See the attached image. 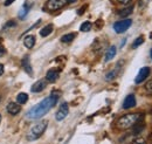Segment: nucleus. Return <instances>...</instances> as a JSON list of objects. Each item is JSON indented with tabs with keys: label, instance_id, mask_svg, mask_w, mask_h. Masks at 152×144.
Wrapping results in <instances>:
<instances>
[{
	"label": "nucleus",
	"instance_id": "f257e3e1",
	"mask_svg": "<svg viewBox=\"0 0 152 144\" xmlns=\"http://www.w3.org/2000/svg\"><path fill=\"white\" fill-rule=\"evenodd\" d=\"M57 100H58V95L57 94H52L50 96H48L45 100H42L37 106H34L33 108L29 109L27 111V114H26V117L29 118V120L41 118L43 115H46L50 109L56 104Z\"/></svg>",
	"mask_w": 152,
	"mask_h": 144
},
{
	"label": "nucleus",
	"instance_id": "f03ea898",
	"mask_svg": "<svg viewBox=\"0 0 152 144\" xmlns=\"http://www.w3.org/2000/svg\"><path fill=\"white\" fill-rule=\"evenodd\" d=\"M143 118H144L143 112H132V114L123 115L122 117H119L116 121V128L118 130H128V129L132 128L136 122H138L139 120H143Z\"/></svg>",
	"mask_w": 152,
	"mask_h": 144
},
{
	"label": "nucleus",
	"instance_id": "7ed1b4c3",
	"mask_svg": "<svg viewBox=\"0 0 152 144\" xmlns=\"http://www.w3.org/2000/svg\"><path fill=\"white\" fill-rule=\"evenodd\" d=\"M47 126H48L47 121H41V122H38L37 124H34L27 132V136H26L27 141L32 142V141H37L38 138H40L43 135V132L46 131Z\"/></svg>",
	"mask_w": 152,
	"mask_h": 144
},
{
	"label": "nucleus",
	"instance_id": "20e7f679",
	"mask_svg": "<svg viewBox=\"0 0 152 144\" xmlns=\"http://www.w3.org/2000/svg\"><path fill=\"white\" fill-rule=\"evenodd\" d=\"M67 0H48L45 5V10L49 11V12H55L61 10L62 7H64L67 5Z\"/></svg>",
	"mask_w": 152,
	"mask_h": 144
},
{
	"label": "nucleus",
	"instance_id": "39448f33",
	"mask_svg": "<svg viewBox=\"0 0 152 144\" xmlns=\"http://www.w3.org/2000/svg\"><path fill=\"white\" fill-rule=\"evenodd\" d=\"M132 21L131 19H124V20H121V21H117L115 22L114 25V29L116 33H124L125 31H128V28H130Z\"/></svg>",
	"mask_w": 152,
	"mask_h": 144
},
{
	"label": "nucleus",
	"instance_id": "423d86ee",
	"mask_svg": "<svg viewBox=\"0 0 152 144\" xmlns=\"http://www.w3.org/2000/svg\"><path fill=\"white\" fill-rule=\"evenodd\" d=\"M150 73H151L150 67H143V68L139 71V73L137 74L136 79H134V82H136L137 84H138V83H142L143 81H145V80L149 77Z\"/></svg>",
	"mask_w": 152,
	"mask_h": 144
},
{
	"label": "nucleus",
	"instance_id": "0eeeda50",
	"mask_svg": "<svg viewBox=\"0 0 152 144\" xmlns=\"http://www.w3.org/2000/svg\"><path fill=\"white\" fill-rule=\"evenodd\" d=\"M124 63V61H119L117 65H116V67H115L113 71H110L109 73H107V75H105V80L107 81H111V80H114L115 77H117L118 76V74L121 73V69H122V65Z\"/></svg>",
	"mask_w": 152,
	"mask_h": 144
},
{
	"label": "nucleus",
	"instance_id": "6e6552de",
	"mask_svg": "<svg viewBox=\"0 0 152 144\" xmlns=\"http://www.w3.org/2000/svg\"><path fill=\"white\" fill-rule=\"evenodd\" d=\"M68 112H69L68 104L64 102V103H62V104L60 106V108H58V110H57L55 117H56L57 121H62V120H64V118L68 116Z\"/></svg>",
	"mask_w": 152,
	"mask_h": 144
},
{
	"label": "nucleus",
	"instance_id": "1a4fd4ad",
	"mask_svg": "<svg viewBox=\"0 0 152 144\" xmlns=\"http://www.w3.org/2000/svg\"><path fill=\"white\" fill-rule=\"evenodd\" d=\"M21 65H22L23 71L27 73L29 76H32V75H33V68H32L31 59H29V56H28V55H25V56H23V59H22V61H21Z\"/></svg>",
	"mask_w": 152,
	"mask_h": 144
},
{
	"label": "nucleus",
	"instance_id": "9d476101",
	"mask_svg": "<svg viewBox=\"0 0 152 144\" xmlns=\"http://www.w3.org/2000/svg\"><path fill=\"white\" fill-rule=\"evenodd\" d=\"M136 97H134V95L133 94H130V95H128L126 97H125V100H124V102H123V108L124 109H130V108H133L134 106H136Z\"/></svg>",
	"mask_w": 152,
	"mask_h": 144
},
{
	"label": "nucleus",
	"instance_id": "9b49d317",
	"mask_svg": "<svg viewBox=\"0 0 152 144\" xmlns=\"http://www.w3.org/2000/svg\"><path fill=\"white\" fill-rule=\"evenodd\" d=\"M58 76H60V69L53 68V69H50V71L47 72L46 80H47L48 82H55L57 79H58Z\"/></svg>",
	"mask_w": 152,
	"mask_h": 144
},
{
	"label": "nucleus",
	"instance_id": "f8f14e48",
	"mask_svg": "<svg viewBox=\"0 0 152 144\" xmlns=\"http://www.w3.org/2000/svg\"><path fill=\"white\" fill-rule=\"evenodd\" d=\"M46 87H47L46 80H39V81H37V82L31 87V90H32L33 93H40V91H42V90L45 89Z\"/></svg>",
	"mask_w": 152,
	"mask_h": 144
},
{
	"label": "nucleus",
	"instance_id": "ddd939ff",
	"mask_svg": "<svg viewBox=\"0 0 152 144\" xmlns=\"http://www.w3.org/2000/svg\"><path fill=\"white\" fill-rule=\"evenodd\" d=\"M7 112L8 114H11V115H18L20 112V110H21V107H20V104L17 102V103H14V102H10L8 104H7Z\"/></svg>",
	"mask_w": 152,
	"mask_h": 144
},
{
	"label": "nucleus",
	"instance_id": "4468645a",
	"mask_svg": "<svg viewBox=\"0 0 152 144\" xmlns=\"http://www.w3.org/2000/svg\"><path fill=\"white\" fill-rule=\"evenodd\" d=\"M144 129H145V122H144V118H143V120H139L138 122L134 123V126H132V132L134 135H138V134H140Z\"/></svg>",
	"mask_w": 152,
	"mask_h": 144
},
{
	"label": "nucleus",
	"instance_id": "2eb2a0df",
	"mask_svg": "<svg viewBox=\"0 0 152 144\" xmlns=\"http://www.w3.org/2000/svg\"><path fill=\"white\" fill-rule=\"evenodd\" d=\"M31 7H32V4H31L29 1H26V2L23 4L22 8L20 10V12H19V18L20 19H23V18H25V17L27 15V13L29 12Z\"/></svg>",
	"mask_w": 152,
	"mask_h": 144
},
{
	"label": "nucleus",
	"instance_id": "dca6fc26",
	"mask_svg": "<svg viewBox=\"0 0 152 144\" xmlns=\"http://www.w3.org/2000/svg\"><path fill=\"white\" fill-rule=\"evenodd\" d=\"M23 43H25V46L27 47V48H33L34 47V45H35V36L34 35H27L25 37V40H23Z\"/></svg>",
	"mask_w": 152,
	"mask_h": 144
},
{
	"label": "nucleus",
	"instance_id": "f3484780",
	"mask_svg": "<svg viewBox=\"0 0 152 144\" xmlns=\"http://www.w3.org/2000/svg\"><path fill=\"white\" fill-rule=\"evenodd\" d=\"M116 55V47L115 46H110L105 53V61H110L113 60Z\"/></svg>",
	"mask_w": 152,
	"mask_h": 144
},
{
	"label": "nucleus",
	"instance_id": "a211bd4d",
	"mask_svg": "<svg viewBox=\"0 0 152 144\" xmlns=\"http://www.w3.org/2000/svg\"><path fill=\"white\" fill-rule=\"evenodd\" d=\"M132 12H133V6H130V7H125V8L121 10V11L118 12V15L122 17V18H126V17H129Z\"/></svg>",
	"mask_w": 152,
	"mask_h": 144
},
{
	"label": "nucleus",
	"instance_id": "6ab92c4d",
	"mask_svg": "<svg viewBox=\"0 0 152 144\" xmlns=\"http://www.w3.org/2000/svg\"><path fill=\"white\" fill-rule=\"evenodd\" d=\"M52 32H53V25L49 24V25H47L46 27H43V28L40 31V35L42 36V37H46V36L49 35Z\"/></svg>",
	"mask_w": 152,
	"mask_h": 144
},
{
	"label": "nucleus",
	"instance_id": "aec40b11",
	"mask_svg": "<svg viewBox=\"0 0 152 144\" xmlns=\"http://www.w3.org/2000/svg\"><path fill=\"white\" fill-rule=\"evenodd\" d=\"M28 101V95L26 94V93H20L18 94V96H17V102L19 103V104H23V103H26Z\"/></svg>",
	"mask_w": 152,
	"mask_h": 144
},
{
	"label": "nucleus",
	"instance_id": "412c9836",
	"mask_svg": "<svg viewBox=\"0 0 152 144\" xmlns=\"http://www.w3.org/2000/svg\"><path fill=\"white\" fill-rule=\"evenodd\" d=\"M75 33H68V34H66V35H63L61 37V41L64 42V43H68V42H72L75 39Z\"/></svg>",
	"mask_w": 152,
	"mask_h": 144
},
{
	"label": "nucleus",
	"instance_id": "4be33fe9",
	"mask_svg": "<svg viewBox=\"0 0 152 144\" xmlns=\"http://www.w3.org/2000/svg\"><path fill=\"white\" fill-rule=\"evenodd\" d=\"M91 27H93V25H91V22H89V21H86V22H83L82 25H81V31L82 32H89L90 29H91Z\"/></svg>",
	"mask_w": 152,
	"mask_h": 144
},
{
	"label": "nucleus",
	"instance_id": "5701e85b",
	"mask_svg": "<svg viewBox=\"0 0 152 144\" xmlns=\"http://www.w3.org/2000/svg\"><path fill=\"white\" fill-rule=\"evenodd\" d=\"M143 42H144V37H143V36H139V37H137V39L133 41L131 47H132L133 49H136V48H137V47H139Z\"/></svg>",
	"mask_w": 152,
	"mask_h": 144
},
{
	"label": "nucleus",
	"instance_id": "b1692460",
	"mask_svg": "<svg viewBox=\"0 0 152 144\" xmlns=\"http://www.w3.org/2000/svg\"><path fill=\"white\" fill-rule=\"evenodd\" d=\"M145 90L148 91L149 95H152V79H150V80L145 83Z\"/></svg>",
	"mask_w": 152,
	"mask_h": 144
},
{
	"label": "nucleus",
	"instance_id": "393cba45",
	"mask_svg": "<svg viewBox=\"0 0 152 144\" xmlns=\"http://www.w3.org/2000/svg\"><path fill=\"white\" fill-rule=\"evenodd\" d=\"M132 144H148V143H146L145 138H143V137H136L132 141Z\"/></svg>",
	"mask_w": 152,
	"mask_h": 144
},
{
	"label": "nucleus",
	"instance_id": "a878e982",
	"mask_svg": "<svg viewBox=\"0 0 152 144\" xmlns=\"http://www.w3.org/2000/svg\"><path fill=\"white\" fill-rule=\"evenodd\" d=\"M14 26H15V21H14V20H10V21H7V22L5 24L4 29H7V28H10V27H14Z\"/></svg>",
	"mask_w": 152,
	"mask_h": 144
},
{
	"label": "nucleus",
	"instance_id": "bb28decb",
	"mask_svg": "<svg viewBox=\"0 0 152 144\" xmlns=\"http://www.w3.org/2000/svg\"><path fill=\"white\" fill-rule=\"evenodd\" d=\"M87 8H88V5H83V6H82V7H81V8H80V10L77 11L78 15H82V14H83V13L86 12V10H87Z\"/></svg>",
	"mask_w": 152,
	"mask_h": 144
},
{
	"label": "nucleus",
	"instance_id": "cd10ccee",
	"mask_svg": "<svg viewBox=\"0 0 152 144\" xmlns=\"http://www.w3.org/2000/svg\"><path fill=\"white\" fill-rule=\"evenodd\" d=\"M102 26H103V20H102V19H98V20L96 21V27L99 29V28H102Z\"/></svg>",
	"mask_w": 152,
	"mask_h": 144
},
{
	"label": "nucleus",
	"instance_id": "c85d7f7f",
	"mask_svg": "<svg viewBox=\"0 0 152 144\" xmlns=\"http://www.w3.org/2000/svg\"><path fill=\"white\" fill-rule=\"evenodd\" d=\"M119 4H122V5H126V4H129V2H131V0H117Z\"/></svg>",
	"mask_w": 152,
	"mask_h": 144
},
{
	"label": "nucleus",
	"instance_id": "c756f323",
	"mask_svg": "<svg viewBox=\"0 0 152 144\" xmlns=\"http://www.w3.org/2000/svg\"><path fill=\"white\" fill-rule=\"evenodd\" d=\"M5 53H6V49H5L2 46H0V57H1V56H2L4 54H5Z\"/></svg>",
	"mask_w": 152,
	"mask_h": 144
},
{
	"label": "nucleus",
	"instance_id": "7c9ffc66",
	"mask_svg": "<svg viewBox=\"0 0 152 144\" xmlns=\"http://www.w3.org/2000/svg\"><path fill=\"white\" fill-rule=\"evenodd\" d=\"M14 1H15V0H6V1H5V6H10V5H11L12 2H14Z\"/></svg>",
	"mask_w": 152,
	"mask_h": 144
},
{
	"label": "nucleus",
	"instance_id": "2f4dec72",
	"mask_svg": "<svg viewBox=\"0 0 152 144\" xmlns=\"http://www.w3.org/2000/svg\"><path fill=\"white\" fill-rule=\"evenodd\" d=\"M2 74H4V66L0 63V76H1Z\"/></svg>",
	"mask_w": 152,
	"mask_h": 144
},
{
	"label": "nucleus",
	"instance_id": "473e14b6",
	"mask_svg": "<svg viewBox=\"0 0 152 144\" xmlns=\"http://www.w3.org/2000/svg\"><path fill=\"white\" fill-rule=\"evenodd\" d=\"M149 144H152V135L150 136V140H149Z\"/></svg>",
	"mask_w": 152,
	"mask_h": 144
},
{
	"label": "nucleus",
	"instance_id": "72a5a7b5",
	"mask_svg": "<svg viewBox=\"0 0 152 144\" xmlns=\"http://www.w3.org/2000/svg\"><path fill=\"white\" fill-rule=\"evenodd\" d=\"M77 0H67V2H75Z\"/></svg>",
	"mask_w": 152,
	"mask_h": 144
},
{
	"label": "nucleus",
	"instance_id": "f704fd0d",
	"mask_svg": "<svg viewBox=\"0 0 152 144\" xmlns=\"http://www.w3.org/2000/svg\"><path fill=\"white\" fill-rule=\"evenodd\" d=\"M151 59H152V48H151Z\"/></svg>",
	"mask_w": 152,
	"mask_h": 144
},
{
	"label": "nucleus",
	"instance_id": "c9c22d12",
	"mask_svg": "<svg viewBox=\"0 0 152 144\" xmlns=\"http://www.w3.org/2000/svg\"><path fill=\"white\" fill-rule=\"evenodd\" d=\"M0 122H1V115H0Z\"/></svg>",
	"mask_w": 152,
	"mask_h": 144
},
{
	"label": "nucleus",
	"instance_id": "e433bc0d",
	"mask_svg": "<svg viewBox=\"0 0 152 144\" xmlns=\"http://www.w3.org/2000/svg\"><path fill=\"white\" fill-rule=\"evenodd\" d=\"M0 100H1V96H0Z\"/></svg>",
	"mask_w": 152,
	"mask_h": 144
}]
</instances>
